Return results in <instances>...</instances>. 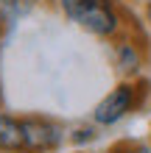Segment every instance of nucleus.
Wrapping results in <instances>:
<instances>
[{
    "label": "nucleus",
    "mask_w": 151,
    "mask_h": 153,
    "mask_svg": "<svg viewBox=\"0 0 151 153\" xmlns=\"http://www.w3.org/2000/svg\"><path fill=\"white\" fill-rule=\"evenodd\" d=\"M112 56H115V67H118V73H120L123 81H134V78H140L143 64H146V48L140 45V39L131 36V31L115 39Z\"/></svg>",
    "instance_id": "4"
},
{
    "label": "nucleus",
    "mask_w": 151,
    "mask_h": 153,
    "mask_svg": "<svg viewBox=\"0 0 151 153\" xmlns=\"http://www.w3.org/2000/svg\"><path fill=\"white\" fill-rule=\"evenodd\" d=\"M95 128H98V125H78V128L70 134V142H73V145H84V142H92V139H95Z\"/></svg>",
    "instance_id": "7"
},
{
    "label": "nucleus",
    "mask_w": 151,
    "mask_h": 153,
    "mask_svg": "<svg viewBox=\"0 0 151 153\" xmlns=\"http://www.w3.org/2000/svg\"><path fill=\"white\" fill-rule=\"evenodd\" d=\"M106 153H151V142H131V139L115 142Z\"/></svg>",
    "instance_id": "6"
},
{
    "label": "nucleus",
    "mask_w": 151,
    "mask_h": 153,
    "mask_svg": "<svg viewBox=\"0 0 151 153\" xmlns=\"http://www.w3.org/2000/svg\"><path fill=\"white\" fill-rule=\"evenodd\" d=\"M0 153H23V123L8 111H0Z\"/></svg>",
    "instance_id": "5"
},
{
    "label": "nucleus",
    "mask_w": 151,
    "mask_h": 153,
    "mask_svg": "<svg viewBox=\"0 0 151 153\" xmlns=\"http://www.w3.org/2000/svg\"><path fill=\"white\" fill-rule=\"evenodd\" d=\"M56 3L59 11L90 36L112 39V42L123 36V17L118 0H56Z\"/></svg>",
    "instance_id": "1"
},
{
    "label": "nucleus",
    "mask_w": 151,
    "mask_h": 153,
    "mask_svg": "<svg viewBox=\"0 0 151 153\" xmlns=\"http://www.w3.org/2000/svg\"><path fill=\"white\" fill-rule=\"evenodd\" d=\"M20 0H0V8H11V6H17Z\"/></svg>",
    "instance_id": "8"
},
{
    "label": "nucleus",
    "mask_w": 151,
    "mask_h": 153,
    "mask_svg": "<svg viewBox=\"0 0 151 153\" xmlns=\"http://www.w3.org/2000/svg\"><path fill=\"white\" fill-rule=\"evenodd\" d=\"M23 153H56L65 139H70L67 128L59 120L45 114H23Z\"/></svg>",
    "instance_id": "3"
},
{
    "label": "nucleus",
    "mask_w": 151,
    "mask_h": 153,
    "mask_svg": "<svg viewBox=\"0 0 151 153\" xmlns=\"http://www.w3.org/2000/svg\"><path fill=\"white\" fill-rule=\"evenodd\" d=\"M146 100V81H123L118 86H112L92 109V125L98 128H109L118 125L123 117H129L131 111H137Z\"/></svg>",
    "instance_id": "2"
}]
</instances>
